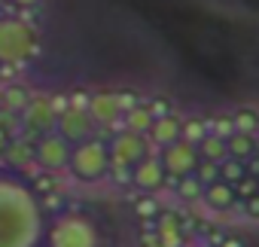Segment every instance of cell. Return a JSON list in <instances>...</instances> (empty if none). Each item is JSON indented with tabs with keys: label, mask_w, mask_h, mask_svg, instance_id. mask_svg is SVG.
Here are the masks:
<instances>
[{
	"label": "cell",
	"mask_w": 259,
	"mask_h": 247,
	"mask_svg": "<svg viewBox=\"0 0 259 247\" xmlns=\"http://www.w3.org/2000/svg\"><path fill=\"white\" fill-rule=\"evenodd\" d=\"M46 214L40 195L16 174H0V247H43Z\"/></svg>",
	"instance_id": "6da1fadb"
},
{
	"label": "cell",
	"mask_w": 259,
	"mask_h": 247,
	"mask_svg": "<svg viewBox=\"0 0 259 247\" xmlns=\"http://www.w3.org/2000/svg\"><path fill=\"white\" fill-rule=\"evenodd\" d=\"M43 49L40 31L19 16H0V67H25Z\"/></svg>",
	"instance_id": "7a4b0ae2"
},
{
	"label": "cell",
	"mask_w": 259,
	"mask_h": 247,
	"mask_svg": "<svg viewBox=\"0 0 259 247\" xmlns=\"http://www.w3.org/2000/svg\"><path fill=\"white\" fill-rule=\"evenodd\" d=\"M46 247H101V232L92 217L85 214H58L46 223Z\"/></svg>",
	"instance_id": "3957f363"
},
{
	"label": "cell",
	"mask_w": 259,
	"mask_h": 247,
	"mask_svg": "<svg viewBox=\"0 0 259 247\" xmlns=\"http://www.w3.org/2000/svg\"><path fill=\"white\" fill-rule=\"evenodd\" d=\"M153 147L147 144L144 135H135V132H116L110 141H107V153H110V177L116 183H132V168L150 153Z\"/></svg>",
	"instance_id": "277c9868"
},
{
	"label": "cell",
	"mask_w": 259,
	"mask_h": 247,
	"mask_svg": "<svg viewBox=\"0 0 259 247\" xmlns=\"http://www.w3.org/2000/svg\"><path fill=\"white\" fill-rule=\"evenodd\" d=\"M70 174L82 183H98L110 174V153H107V141L101 138H89L73 144L70 150V162H67Z\"/></svg>",
	"instance_id": "5b68a950"
},
{
	"label": "cell",
	"mask_w": 259,
	"mask_h": 247,
	"mask_svg": "<svg viewBox=\"0 0 259 247\" xmlns=\"http://www.w3.org/2000/svg\"><path fill=\"white\" fill-rule=\"evenodd\" d=\"M85 110L95 122V129H104L110 135L122 132V116H125V107H122V98L119 92H92L89 101H85Z\"/></svg>",
	"instance_id": "8992f818"
},
{
	"label": "cell",
	"mask_w": 259,
	"mask_h": 247,
	"mask_svg": "<svg viewBox=\"0 0 259 247\" xmlns=\"http://www.w3.org/2000/svg\"><path fill=\"white\" fill-rule=\"evenodd\" d=\"M55 132L67 144H79V141L95 138V122H92V116L82 104H67L55 119Z\"/></svg>",
	"instance_id": "52a82bcc"
},
{
	"label": "cell",
	"mask_w": 259,
	"mask_h": 247,
	"mask_svg": "<svg viewBox=\"0 0 259 247\" xmlns=\"http://www.w3.org/2000/svg\"><path fill=\"white\" fill-rule=\"evenodd\" d=\"M70 150H73V144H67L58 132H46L34 144V162L43 171H61L70 162Z\"/></svg>",
	"instance_id": "ba28073f"
},
{
	"label": "cell",
	"mask_w": 259,
	"mask_h": 247,
	"mask_svg": "<svg viewBox=\"0 0 259 247\" xmlns=\"http://www.w3.org/2000/svg\"><path fill=\"white\" fill-rule=\"evenodd\" d=\"M159 159H162V168L171 180H180V177H189L195 174V165H198V150L186 141H174L171 147L159 150Z\"/></svg>",
	"instance_id": "9c48e42d"
},
{
	"label": "cell",
	"mask_w": 259,
	"mask_h": 247,
	"mask_svg": "<svg viewBox=\"0 0 259 247\" xmlns=\"http://www.w3.org/2000/svg\"><path fill=\"white\" fill-rule=\"evenodd\" d=\"M132 186L141 189V192H147V195H153V192H159V189L168 186V174H165V168H162L159 150H150V153L132 168Z\"/></svg>",
	"instance_id": "30bf717a"
},
{
	"label": "cell",
	"mask_w": 259,
	"mask_h": 247,
	"mask_svg": "<svg viewBox=\"0 0 259 247\" xmlns=\"http://www.w3.org/2000/svg\"><path fill=\"white\" fill-rule=\"evenodd\" d=\"M22 119H25L28 132H34V135L55 132V119H58V113H55V107H52V98H49V95L31 98L28 107L22 110Z\"/></svg>",
	"instance_id": "8fae6325"
},
{
	"label": "cell",
	"mask_w": 259,
	"mask_h": 247,
	"mask_svg": "<svg viewBox=\"0 0 259 247\" xmlns=\"http://www.w3.org/2000/svg\"><path fill=\"white\" fill-rule=\"evenodd\" d=\"M180 129H183V116L180 113H171V116H159L153 119V126L147 129V144L153 150H165L171 147L174 141H180Z\"/></svg>",
	"instance_id": "7c38bea8"
},
{
	"label": "cell",
	"mask_w": 259,
	"mask_h": 247,
	"mask_svg": "<svg viewBox=\"0 0 259 247\" xmlns=\"http://www.w3.org/2000/svg\"><path fill=\"white\" fill-rule=\"evenodd\" d=\"M153 229H156V241H159V247H183L186 244V223H180V217L177 214H159L156 220H153Z\"/></svg>",
	"instance_id": "4fadbf2b"
},
{
	"label": "cell",
	"mask_w": 259,
	"mask_h": 247,
	"mask_svg": "<svg viewBox=\"0 0 259 247\" xmlns=\"http://www.w3.org/2000/svg\"><path fill=\"white\" fill-rule=\"evenodd\" d=\"M201 204H207V208L217 211V214H229V211L238 204L235 186H232V183H223V180L204 186V192H201Z\"/></svg>",
	"instance_id": "5bb4252c"
},
{
	"label": "cell",
	"mask_w": 259,
	"mask_h": 247,
	"mask_svg": "<svg viewBox=\"0 0 259 247\" xmlns=\"http://www.w3.org/2000/svg\"><path fill=\"white\" fill-rule=\"evenodd\" d=\"M207 135H210V119H207V113H192V116H183L180 141H186V144L198 147Z\"/></svg>",
	"instance_id": "9a60e30c"
},
{
	"label": "cell",
	"mask_w": 259,
	"mask_h": 247,
	"mask_svg": "<svg viewBox=\"0 0 259 247\" xmlns=\"http://www.w3.org/2000/svg\"><path fill=\"white\" fill-rule=\"evenodd\" d=\"M150 126H153V113H150V107L144 104V98H141L132 110H125V116H122V129H125V132L147 135Z\"/></svg>",
	"instance_id": "2e32d148"
},
{
	"label": "cell",
	"mask_w": 259,
	"mask_h": 247,
	"mask_svg": "<svg viewBox=\"0 0 259 247\" xmlns=\"http://www.w3.org/2000/svg\"><path fill=\"white\" fill-rule=\"evenodd\" d=\"M232 119H235V129L253 141H259V110L256 107H235L232 110Z\"/></svg>",
	"instance_id": "e0dca14e"
},
{
	"label": "cell",
	"mask_w": 259,
	"mask_h": 247,
	"mask_svg": "<svg viewBox=\"0 0 259 247\" xmlns=\"http://www.w3.org/2000/svg\"><path fill=\"white\" fill-rule=\"evenodd\" d=\"M226 150H229V159H241V162H247V159L256 156V141L247 138V135H241V132H235V135L226 141Z\"/></svg>",
	"instance_id": "ac0fdd59"
},
{
	"label": "cell",
	"mask_w": 259,
	"mask_h": 247,
	"mask_svg": "<svg viewBox=\"0 0 259 247\" xmlns=\"http://www.w3.org/2000/svg\"><path fill=\"white\" fill-rule=\"evenodd\" d=\"M195 150H198V159H204V162H226V159H229L226 141H220V138H213V135H207Z\"/></svg>",
	"instance_id": "d6986e66"
},
{
	"label": "cell",
	"mask_w": 259,
	"mask_h": 247,
	"mask_svg": "<svg viewBox=\"0 0 259 247\" xmlns=\"http://www.w3.org/2000/svg\"><path fill=\"white\" fill-rule=\"evenodd\" d=\"M210 119V135L220 138V141H229L238 129H235V119H232V110H223V113H207Z\"/></svg>",
	"instance_id": "ffe728a7"
},
{
	"label": "cell",
	"mask_w": 259,
	"mask_h": 247,
	"mask_svg": "<svg viewBox=\"0 0 259 247\" xmlns=\"http://www.w3.org/2000/svg\"><path fill=\"white\" fill-rule=\"evenodd\" d=\"M171 189H174V195H177V198H183V201H201V192H204V186L198 183V177H195V174L174 180V183H171Z\"/></svg>",
	"instance_id": "44dd1931"
},
{
	"label": "cell",
	"mask_w": 259,
	"mask_h": 247,
	"mask_svg": "<svg viewBox=\"0 0 259 247\" xmlns=\"http://www.w3.org/2000/svg\"><path fill=\"white\" fill-rule=\"evenodd\" d=\"M7 156H10V165H13V168H25V165L34 162V144L16 141V144L7 147Z\"/></svg>",
	"instance_id": "7402d4cb"
},
{
	"label": "cell",
	"mask_w": 259,
	"mask_h": 247,
	"mask_svg": "<svg viewBox=\"0 0 259 247\" xmlns=\"http://www.w3.org/2000/svg\"><path fill=\"white\" fill-rule=\"evenodd\" d=\"M247 177V162H241V159H226V162H220V180L223 183H238V180H244Z\"/></svg>",
	"instance_id": "603a6c76"
},
{
	"label": "cell",
	"mask_w": 259,
	"mask_h": 247,
	"mask_svg": "<svg viewBox=\"0 0 259 247\" xmlns=\"http://www.w3.org/2000/svg\"><path fill=\"white\" fill-rule=\"evenodd\" d=\"M195 177H198L201 186L217 183V180H220V162H204V159H198V165H195Z\"/></svg>",
	"instance_id": "cb8c5ba5"
},
{
	"label": "cell",
	"mask_w": 259,
	"mask_h": 247,
	"mask_svg": "<svg viewBox=\"0 0 259 247\" xmlns=\"http://www.w3.org/2000/svg\"><path fill=\"white\" fill-rule=\"evenodd\" d=\"M144 104L150 107V113H153V119H159V116H171V113H180L168 98H144Z\"/></svg>",
	"instance_id": "d4e9b609"
},
{
	"label": "cell",
	"mask_w": 259,
	"mask_h": 247,
	"mask_svg": "<svg viewBox=\"0 0 259 247\" xmlns=\"http://www.w3.org/2000/svg\"><path fill=\"white\" fill-rule=\"evenodd\" d=\"M4 98H7V107H10V110H25V107H28V101H31V95H28L22 86L7 89V95H4Z\"/></svg>",
	"instance_id": "484cf974"
},
{
	"label": "cell",
	"mask_w": 259,
	"mask_h": 247,
	"mask_svg": "<svg viewBox=\"0 0 259 247\" xmlns=\"http://www.w3.org/2000/svg\"><path fill=\"white\" fill-rule=\"evenodd\" d=\"M259 192V177H244V180H238L235 183V195H238V201H244V198H250V195H256Z\"/></svg>",
	"instance_id": "4316f807"
},
{
	"label": "cell",
	"mask_w": 259,
	"mask_h": 247,
	"mask_svg": "<svg viewBox=\"0 0 259 247\" xmlns=\"http://www.w3.org/2000/svg\"><path fill=\"white\" fill-rule=\"evenodd\" d=\"M138 214L144 217V220H156L159 217V204H156V198H138Z\"/></svg>",
	"instance_id": "83f0119b"
},
{
	"label": "cell",
	"mask_w": 259,
	"mask_h": 247,
	"mask_svg": "<svg viewBox=\"0 0 259 247\" xmlns=\"http://www.w3.org/2000/svg\"><path fill=\"white\" fill-rule=\"evenodd\" d=\"M213 247H247V244H244L241 238H235V235H220Z\"/></svg>",
	"instance_id": "f1b7e54d"
},
{
	"label": "cell",
	"mask_w": 259,
	"mask_h": 247,
	"mask_svg": "<svg viewBox=\"0 0 259 247\" xmlns=\"http://www.w3.org/2000/svg\"><path fill=\"white\" fill-rule=\"evenodd\" d=\"M7 4H13L16 10H37L43 0H7Z\"/></svg>",
	"instance_id": "f546056e"
},
{
	"label": "cell",
	"mask_w": 259,
	"mask_h": 247,
	"mask_svg": "<svg viewBox=\"0 0 259 247\" xmlns=\"http://www.w3.org/2000/svg\"><path fill=\"white\" fill-rule=\"evenodd\" d=\"M4 7H7V0H0V10H4Z\"/></svg>",
	"instance_id": "4dcf8cb0"
}]
</instances>
